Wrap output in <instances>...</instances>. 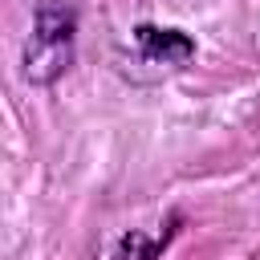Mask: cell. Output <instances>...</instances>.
Returning <instances> with one entry per match:
<instances>
[{
  "label": "cell",
  "mask_w": 260,
  "mask_h": 260,
  "mask_svg": "<svg viewBox=\"0 0 260 260\" xmlns=\"http://www.w3.org/2000/svg\"><path fill=\"white\" fill-rule=\"evenodd\" d=\"M162 248V240H146L142 232H130L118 240L114 248V260H154V252Z\"/></svg>",
  "instance_id": "cell-3"
},
{
  "label": "cell",
  "mask_w": 260,
  "mask_h": 260,
  "mask_svg": "<svg viewBox=\"0 0 260 260\" xmlns=\"http://www.w3.org/2000/svg\"><path fill=\"white\" fill-rule=\"evenodd\" d=\"M138 45H142L146 61H162V65H183L195 53V41L187 32H179V28H150V24H142L138 28Z\"/></svg>",
  "instance_id": "cell-2"
},
{
  "label": "cell",
  "mask_w": 260,
  "mask_h": 260,
  "mask_svg": "<svg viewBox=\"0 0 260 260\" xmlns=\"http://www.w3.org/2000/svg\"><path fill=\"white\" fill-rule=\"evenodd\" d=\"M73 37H77V16L73 8L45 0L32 16V32L24 41V81L32 85H53L69 65H73Z\"/></svg>",
  "instance_id": "cell-1"
}]
</instances>
